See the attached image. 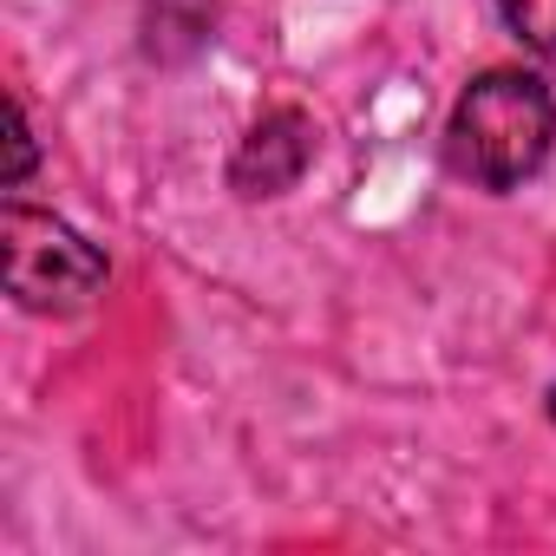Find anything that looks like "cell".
Instances as JSON below:
<instances>
[{"label":"cell","instance_id":"3","mask_svg":"<svg viewBox=\"0 0 556 556\" xmlns=\"http://www.w3.org/2000/svg\"><path fill=\"white\" fill-rule=\"evenodd\" d=\"M308 164H315V125H308L295 105H282V112H268V118L242 138V151H236V164H229V184H236L242 197H282V190L302 184Z\"/></svg>","mask_w":556,"mask_h":556},{"label":"cell","instance_id":"6","mask_svg":"<svg viewBox=\"0 0 556 556\" xmlns=\"http://www.w3.org/2000/svg\"><path fill=\"white\" fill-rule=\"evenodd\" d=\"M549 419H556V387H549Z\"/></svg>","mask_w":556,"mask_h":556},{"label":"cell","instance_id":"5","mask_svg":"<svg viewBox=\"0 0 556 556\" xmlns=\"http://www.w3.org/2000/svg\"><path fill=\"white\" fill-rule=\"evenodd\" d=\"M8 118H14V138H8V190H27V177H34V125H27V105L14 99L8 105Z\"/></svg>","mask_w":556,"mask_h":556},{"label":"cell","instance_id":"4","mask_svg":"<svg viewBox=\"0 0 556 556\" xmlns=\"http://www.w3.org/2000/svg\"><path fill=\"white\" fill-rule=\"evenodd\" d=\"M497 14H504V27H510L530 53L556 60V0H497Z\"/></svg>","mask_w":556,"mask_h":556},{"label":"cell","instance_id":"1","mask_svg":"<svg viewBox=\"0 0 556 556\" xmlns=\"http://www.w3.org/2000/svg\"><path fill=\"white\" fill-rule=\"evenodd\" d=\"M445 144H452V164L478 190H517L549 164L556 99H549V86L536 73H517V66L478 73L452 105Z\"/></svg>","mask_w":556,"mask_h":556},{"label":"cell","instance_id":"2","mask_svg":"<svg viewBox=\"0 0 556 556\" xmlns=\"http://www.w3.org/2000/svg\"><path fill=\"white\" fill-rule=\"evenodd\" d=\"M0 262H8V295L27 315H79V308H92V295L112 275L99 242H86L73 223H60L53 210H34L21 197L0 216Z\"/></svg>","mask_w":556,"mask_h":556}]
</instances>
